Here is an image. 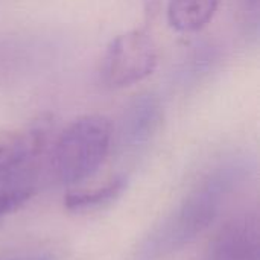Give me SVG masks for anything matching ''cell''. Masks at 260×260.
<instances>
[{"label": "cell", "mask_w": 260, "mask_h": 260, "mask_svg": "<svg viewBox=\"0 0 260 260\" xmlns=\"http://www.w3.org/2000/svg\"><path fill=\"white\" fill-rule=\"evenodd\" d=\"M34 187L29 184H8L0 186V219L17 210L27 200H30Z\"/></svg>", "instance_id": "obj_10"}, {"label": "cell", "mask_w": 260, "mask_h": 260, "mask_svg": "<svg viewBox=\"0 0 260 260\" xmlns=\"http://www.w3.org/2000/svg\"><path fill=\"white\" fill-rule=\"evenodd\" d=\"M242 177L236 163L210 172L143 241L136 260H163L197 241L218 218Z\"/></svg>", "instance_id": "obj_1"}, {"label": "cell", "mask_w": 260, "mask_h": 260, "mask_svg": "<svg viewBox=\"0 0 260 260\" xmlns=\"http://www.w3.org/2000/svg\"><path fill=\"white\" fill-rule=\"evenodd\" d=\"M158 50L149 34L136 29L114 37L107 46L99 67L101 82L122 88L148 78L157 67Z\"/></svg>", "instance_id": "obj_3"}, {"label": "cell", "mask_w": 260, "mask_h": 260, "mask_svg": "<svg viewBox=\"0 0 260 260\" xmlns=\"http://www.w3.org/2000/svg\"><path fill=\"white\" fill-rule=\"evenodd\" d=\"M114 129L105 116L87 114L75 119L56 139L52 151V172L66 186L93 177L105 161Z\"/></svg>", "instance_id": "obj_2"}, {"label": "cell", "mask_w": 260, "mask_h": 260, "mask_svg": "<svg viewBox=\"0 0 260 260\" xmlns=\"http://www.w3.org/2000/svg\"><path fill=\"white\" fill-rule=\"evenodd\" d=\"M3 260H52L47 254H30V256H18V257H11V259Z\"/></svg>", "instance_id": "obj_11"}, {"label": "cell", "mask_w": 260, "mask_h": 260, "mask_svg": "<svg viewBox=\"0 0 260 260\" xmlns=\"http://www.w3.org/2000/svg\"><path fill=\"white\" fill-rule=\"evenodd\" d=\"M245 5H247V9L257 18V11H259V0H245Z\"/></svg>", "instance_id": "obj_12"}, {"label": "cell", "mask_w": 260, "mask_h": 260, "mask_svg": "<svg viewBox=\"0 0 260 260\" xmlns=\"http://www.w3.org/2000/svg\"><path fill=\"white\" fill-rule=\"evenodd\" d=\"M37 47L20 37H0V81L23 73L35 62Z\"/></svg>", "instance_id": "obj_8"}, {"label": "cell", "mask_w": 260, "mask_h": 260, "mask_svg": "<svg viewBox=\"0 0 260 260\" xmlns=\"http://www.w3.org/2000/svg\"><path fill=\"white\" fill-rule=\"evenodd\" d=\"M163 125V105L157 94L146 91L134 96L125 107L119 123V143L125 149L146 146Z\"/></svg>", "instance_id": "obj_5"}, {"label": "cell", "mask_w": 260, "mask_h": 260, "mask_svg": "<svg viewBox=\"0 0 260 260\" xmlns=\"http://www.w3.org/2000/svg\"><path fill=\"white\" fill-rule=\"evenodd\" d=\"M50 131L46 117L21 128H0V174L8 172L41 152Z\"/></svg>", "instance_id": "obj_6"}, {"label": "cell", "mask_w": 260, "mask_h": 260, "mask_svg": "<svg viewBox=\"0 0 260 260\" xmlns=\"http://www.w3.org/2000/svg\"><path fill=\"white\" fill-rule=\"evenodd\" d=\"M204 260H260L257 213L247 212L229 221L212 239Z\"/></svg>", "instance_id": "obj_4"}, {"label": "cell", "mask_w": 260, "mask_h": 260, "mask_svg": "<svg viewBox=\"0 0 260 260\" xmlns=\"http://www.w3.org/2000/svg\"><path fill=\"white\" fill-rule=\"evenodd\" d=\"M126 184L128 178L125 175H117L96 189L72 192L66 197V207L72 212H85L98 209L116 200L126 189Z\"/></svg>", "instance_id": "obj_9"}, {"label": "cell", "mask_w": 260, "mask_h": 260, "mask_svg": "<svg viewBox=\"0 0 260 260\" xmlns=\"http://www.w3.org/2000/svg\"><path fill=\"white\" fill-rule=\"evenodd\" d=\"M218 5L219 0H171L169 24L180 32L200 30L212 20Z\"/></svg>", "instance_id": "obj_7"}]
</instances>
